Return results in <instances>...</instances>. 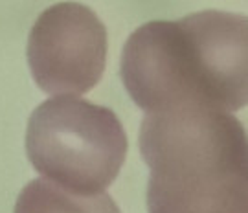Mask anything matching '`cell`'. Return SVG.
<instances>
[{"label": "cell", "instance_id": "1", "mask_svg": "<svg viewBox=\"0 0 248 213\" xmlns=\"http://www.w3.org/2000/svg\"><path fill=\"white\" fill-rule=\"evenodd\" d=\"M122 79L145 112L199 105L232 112L247 103V18L199 11L153 20L127 39Z\"/></svg>", "mask_w": 248, "mask_h": 213}, {"label": "cell", "instance_id": "2", "mask_svg": "<svg viewBox=\"0 0 248 213\" xmlns=\"http://www.w3.org/2000/svg\"><path fill=\"white\" fill-rule=\"evenodd\" d=\"M140 152L149 213H248L247 133L230 112L184 105L147 112Z\"/></svg>", "mask_w": 248, "mask_h": 213}, {"label": "cell", "instance_id": "3", "mask_svg": "<svg viewBox=\"0 0 248 213\" xmlns=\"http://www.w3.org/2000/svg\"><path fill=\"white\" fill-rule=\"evenodd\" d=\"M118 116L78 96H55L28 120L26 152L43 178L76 195H98L116 180L127 156Z\"/></svg>", "mask_w": 248, "mask_h": 213}, {"label": "cell", "instance_id": "4", "mask_svg": "<svg viewBox=\"0 0 248 213\" xmlns=\"http://www.w3.org/2000/svg\"><path fill=\"white\" fill-rule=\"evenodd\" d=\"M107 59V30L89 8L62 2L37 18L28 61L37 85L55 96H79L96 87Z\"/></svg>", "mask_w": 248, "mask_h": 213}, {"label": "cell", "instance_id": "5", "mask_svg": "<svg viewBox=\"0 0 248 213\" xmlns=\"http://www.w3.org/2000/svg\"><path fill=\"white\" fill-rule=\"evenodd\" d=\"M13 213H122L108 193L76 195L35 178L22 187Z\"/></svg>", "mask_w": 248, "mask_h": 213}]
</instances>
